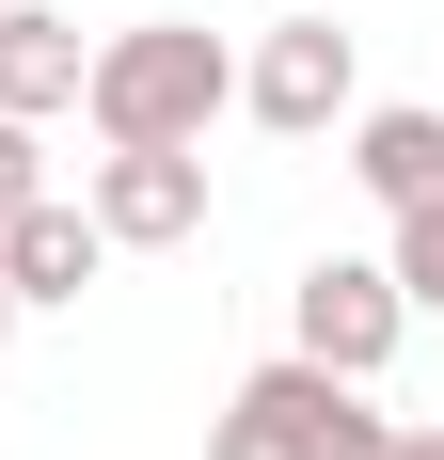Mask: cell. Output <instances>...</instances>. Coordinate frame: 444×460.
I'll return each mask as SVG.
<instances>
[{
  "instance_id": "cell-1",
  "label": "cell",
  "mask_w": 444,
  "mask_h": 460,
  "mask_svg": "<svg viewBox=\"0 0 444 460\" xmlns=\"http://www.w3.org/2000/svg\"><path fill=\"white\" fill-rule=\"evenodd\" d=\"M222 95H238V64H222V32H191V16H128V32H95V64H80L95 143H207Z\"/></svg>"
},
{
  "instance_id": "cell-2",
  "label": "cell",
  "mask_w": 444,
  "mask_h": 460,
  "mask_svg": "<svg viewBox=\"0 0 444 460\" xmlns=\"http://www.w3.org/2000/svg\"><path fill=\"white\" fill-rule=\"evenodd\" d=\"M397 429L365 413V381H333V366H254L238 397H222V429H207V460H381Z\"/></svg>"
},
{
  "instance_id": "cell-3",
  "label": "cell",
  "mask_w": 444,
  "mask_h": 460,
  "mask_svg": "<svg viewBox=\"0 0 444 460\" xmlns=\"http://www.w3.org/2000/svg\"><path fill=\"white\" fill-rule=\"evenodd\" d=\"M397 333H413V302H397L381 254H317V270H302V366L381 381V366H397Z\"/></svg>"
},
{
  "instance_id": "cell-4",
  "label": "cell",
  "mask_w": 444,
  "mask_h": 460,
  "mask_svg": "<svg viewBox=\"0 0 444 460\" xmlns=\"http://www.w3.org/2000/svg\"><path fill=\"white\" fill-rule=\"evenodd\" d=\"M80 207H95V238H111V254H175V238L207 223V159H191V143H111Z\"/></svg>"
},
{
  "instance_id": "cell-5",
  "label": "cell",
  "mask_w": 444,
  "mask_h": 460,
  "mask_svg": "<svg viewBox=\"0 0 444 460\" xmlns=\"http://www.w3.org/2000/svg\"><path fill=\"white\" fill-rule=\"evenodd\" d=\"M238 95H254V128H286V143H317V128H333V111H350V32H333V0L270 32Z\"/></svg>"
},
{
  "instance_id": "cell-6",
  "label": "cell",
  "mask_w": 444,
  "mask_h": 460,
  "mask_svg": "<svg viewBox=\"0 0 444 460\" xmlns=\"http://www.w3.org/2000/svg\"><path fill=\"white\" fill-rule=\"evenodd\" d=\"M95 270H111V238H95V207H64V190H32V207L0 223V286H16V318H32V302H80Z\"/></svg>"
},
{
  "instance_id": "cell-7",
  "label": "cell",
  "mask_w": 444,
  "mask_h": 460,
  "mask_svg": "<svg viewBox=\"0 0 444 460\" xmlns=\"http://www.w3.org/2000/svg\"><path fill=\"white\" fill-rule=\"evenodd\" d=\"M80 16H32V0H0V111L32 128V111H80Z\"/></svg>"
},
{
  "instance_id": "cell-8",
  "label": "cell",
  "mask_w": 444,
  "mask_h": 460,
  "mask_svg": "<svg viewBox=\"0 0 444 460\" xmlns=\"http://www.w3.org/2000/svg\"><path fill=\"white\" fill-rule=\"evenodd\" d=\"M350 175L381 190V207H429V190H444V111H365V128H350Z\"/></svg>"
},
{
  "instance_id": "cell-9",
  "label": "cell",
  "mask_w": 444,
  "mask_h": 460,
  "mask_svg": "<svg viewBox=\"0 0 444 460\" xmlns=\"http://www.w3.org/2000/svg\"><path fill=\"white\" fill-rule=\"evenodd\" d=\"M381 270H397V302H429V318H444V190H429V207H397V254H381Z\"/></svg>"
},
{
  "instance_id": "cell-10",
  "label": "cell",
  "mask_w": 444,
  "mask_h": 460,
  "mask_svg": "<svg viewBox=\"0 0 444 460\" xmlns=\"http://www.w3.org/2000/svg\"><path fill=\"white\" fill-rule=\"evenodd\" d=\"M48 190V159H32V128H16V111H0V223H16V207H32Z\"/></svg>"
},
{
  "instance_id": "cell-11",
  "label": "cell",
  "mask_w": 444,
  "mask_h": 460,
  "mask_svg": "<svg viewBox=\"0 0 444 460\" xmlns=\"http://www.w3.org/2000/svg\"><path fill=\"white\" fill-rule=\"evenodd\" d=\"M0 333H16V286H0Z\"/></svg>"
}]
</instances>
